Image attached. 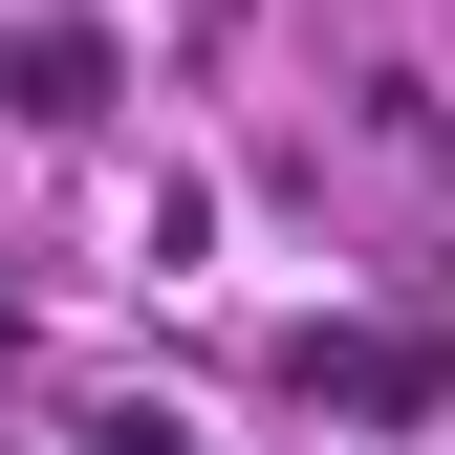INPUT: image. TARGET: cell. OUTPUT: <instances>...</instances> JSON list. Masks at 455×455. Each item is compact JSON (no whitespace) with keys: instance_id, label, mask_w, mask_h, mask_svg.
I'll list each match as a JSON object with an SVG mask.
<instances>
[{"instance_id":"6da1fadb","label":"cell","mask_w":455,"mask_h":455,"mask_svg":"<svg viewBox=\"0 0 455 455\" xmlns=\"http://www.w3.org/2000/svg\"><path fill=\"white\" fill-rule=\"evenodd\" d=\"M282 369H304L325 412H369V434H390V412H434V369L390 347V325H325V347H282Z\"/></svg>"}]
</instances>
